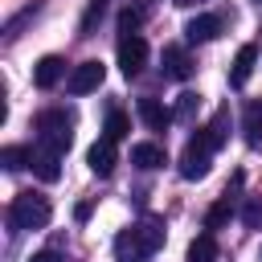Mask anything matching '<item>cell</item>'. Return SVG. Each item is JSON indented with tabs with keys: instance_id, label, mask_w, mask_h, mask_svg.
Returning a JSON list of instances; mask_svg holds the SVG:
<instances>
[{
	"instance_id": "obj_8",
	"label": "cell",
	"mask_w": 262,
	"mask_h": 262,
	"mask_svg": "<svg viewBox=\"0 0 262 262\" xmlns=\"http://www.w3.org/2000/svg\"><path fill=\"white\" fill-rule=\"evenodd\" d=\"M221 33V16H213V12H201V16H192L188 25H184V37L192 41V45H205V41H213Z\"/></svg>"
},
{
	"instance_id": "obj_14",
	"label": "cell",
	"mask_w": 262,
	"mask_h": 262,
	"mask_svg": "<svg viewBox=\"0 0 262 262\" xmlns=\"http://www.w3.org/2000/svg\"><path fill=\"white\" fill-rule=\"evenodd\" d=\"M131 229L139 233V242H143V250H147V254H156V250L164 246V221H160V217H143V221H139V225H131Z\"/></svg>"
},
{
	"instance_id": "obj_24",
	"label": "cell",
	"mask_w": 262,
	"mask_h": 262,
	"mask_svg": "<svg viewBox=\"0 0 262 262\" xmlns=\"http://www.w3.org/2000/svg\"><path fill=\"white\" fill-rule=\"evenodd\" d=\"M102 12H106V0H90V8H86V16H82L78 33H82V37H90V33H94V25L102 20Z\"/></svg>"
},
{
	"instance_id": "obj_4",
	"label": "cell",
	"mask_w": 262,
	"mask_h": 262,
	"mask_svg": "<svg viewBox=\"0 0 262 262\" xmlns=\"http://www.w3.org/2000/svg\"><path fill=\"white\" fill-rule=\"evenodd\" d=\"M143 66H147V41H143L139 33H123V37H119V70H123L127 78H135Z\"/></svg>"
},
{
	"instance_id": "obj_10",
	"label": "cell",
	"mask_w": 262,
	"mask_h": 262,
	"mask_svg": "<svg viewBox=\"0 0 262 262\" xmlns=\"http://www.w3.org/2000/svg\"><path fill=\"white\" fill-rule=\"evenodd\" d=\"M61 78H66V61H61L57 53L41 57V61H37V70H33V82H37L41 90H53V86H57Z\"/></svg>"
},
{
	"instance_id": "obj_6",
	"label": "cell",
	"mask_w": 262,
	"mask_h": 262,
	"mask_svg": "<svg viewBox=\"0 0 262 262\" xmlns=\"http://www.w3.org/2000/svg\"><path fill=\"white\" fill-rule=\"evenodd\" d=\"M29 168H33L45 184H53V180L61 176V151H53L49 143L37 139V147H29Z\"/></svg>"
},
{
	"instance_id": "obj_13",
	"label": "cell",
	"mask_w": 262,
	"mask_h": 262,
	"mask_svg": "<svg viewBox=\"0 0 262 262\" xmlns=\"http://www.w3.org/2000/svg\"><path fill=\"white\" fill-rule=\"evenodd\" d=\"M254 61H258V45H242L237 57H233V70H229V82L233 86H246L250 74H254Z\"/></svg>"
},
{
	"instance_id": "obj_26",
	"label": "cell",
	"mask_w": 262,
	"mask_h": 262,
	"mask_svg": "<svg viewBox=\"0 0 262 262\" xmlns=\"http://www.w3.org/2000/svg\"><path fill=\"white\" fill-rule=\"evenodd\" d=\"M242 221H246L250 229H258V225H262V196H250V201H246V209H242Z\"/></svg>"
},
{
	"instance_id": "obj_1",
	"label": "cell",
	"mask_w": 262,
	"mask_h": 262,
	"mask_svg": "<svg viewBox=\"0 0 262 262\" xmlns=\"http://www.w3.org/2000/svg\"><path fill=\"white\" fill-rule=\"evenodd\" d=\"M49 217H53V209H49V201H45L41 192H20V196H12V205H8L12 229H45Z\"/></svg>"
},
{
	"instance_id": "obj_27",
	"label": "cell",
	"mask_w": 262,
	"mask_h": 262,
	"mask_svg": "<svg viewBox=\"0 0 262 262\" xmlns=\"http://www.w3.org/2000/svg\"><path fill=\"white\" fill-rule=\"evenodd\" d=\"M33 262H66V254L61 250H41V254H33Z\"/></svg>"
},
{
	"instance_id": "obj_25",
	"label": "cell",
	"mask_w": 262,
	"mask_h": 262,
	"mask_svg": "<svg viewBox=\"0 0 262 262\" xmlns=\"http://www.w3.org/2000/svg\"><path fill=\"white\" fill-rule=\"evenodd\" d=\"M139 20H143V8H123V12H119V37H123V33H135Z\"/></svg>"
},
{
	"instance_id": "obj_11",
	"label": "cell",
	"mask_w": 262,
	"mask_h": 262,
	"mask_svg": "<svg viewBox=\"0 0 262 262\" xmlns=\"http://www.w3.org/2000/svg\"><path fill=\"white\" fill-rule=\"evenodd\" d=\"M139 119H143L151 131H164V127H168L176 115H172V111H168L160 98H139Z\"/></svg>"
},
{
	"instance_id": "obj_17",
	"label": "cell",
	"mask_w": 262,
	"mask_h": 262,
	"mask_svg": "<svg viewBox=\"0 0 262 262\" xmlns=\"http://www.w3.org/2000/svg\"><path fill=\"white\" fill-rule=\"evenodd\" d=\"M164 160H168V156H164L160 143H135V147H131V164H135V168H160Z\"/></svg>"
},
{
	"instance_id": "obj_2",
	"label": "cell",
	"mask_w": 262,
	"mask_h": 262,
	"mask_svg": "<svg viewBox=\"0 0 262 262\" xmlns=\"http://www.w3.org/2000/svg\"><path fill=\"white\" fill-rule=\"evenodd\" d=\"M37 139L66 156L74 143V115L70 111H41L37 115Z\"/></svg>"
},
{
	"instance_id": "obj_7",
	"label": "cell",
	"mask_w": 262,
	"mask_h": 262,
	"mask_svg": "<svg viewBox=\"0 0 262 262\" xmlns=\"http://www.w3.org/2000/svg\"><path fill=\"white\" fill-rule=\"evenodd\" d=\"M86 164H90V172L94 176H111L115 172V139H98V143H90V151H86Z\"/></svg>"
},
{
	"instance_id": "obj_22",
	"label": "cell",
	"mask_w": 262,
	"mask_h": 262,
	"mask_svg": "<svg viewBox=\"0 0 262 262\" xmlns=\"http://www.w3.org/2000/svg\"><path fill=\"white\" fill-rule=\"evenodd\" d=\"M196 102H201V94H192V90H184V94L176 98V111H172V115H176V123H188V119L196 115Z\"/></svg>"
},
{
	"instance_id": "obj_28",
	"label": "cell",
	"mask_w": 262,
	"mask_h": 262,
	"mask_svg": "<svg viewBox=\"0 0 262 262\" xmlns=\"http://www.w3.org/2000/svg\"><path fill=\"white\" fill-rule=\"evenodd\" d=\"M172 4H180V8H188V4H196V0H172Z\"/></svg>"
},
{
	"instance_id": "obj_16",
	"label": "cell",
	"mask_w": 262,
	"mask_h": 262,
	"mask_svg": "<svg viewBox=\"0 0 262 262\" xmlns=\"http://www.w3.org/2000/svg\"><path fill=\"white\" fill-rule=\"evenodd\" d=\"M242 131H246V143H250V147H262V102H250V106H246Z\"/></svg>"
},
{
	"instance_id": "obj_20",
	"label": "cell",
	"mask_w": 262,
	"mask_h": 262,
	"mask_svg": "<svg viewBox=\"0 0 262 262\" xmlns=\"http://www.w3.org/2000/svg\"><path fill=\"white\" fill-rule=\"evenodd\" d=\"M229 217H233V201H229V192H225V196H221V201L209 209V217H205V229H221Z\"/></svg>"
},
{
	"instance_id": "obj_23",
	"label": "cell",
	"mask_w": 262,
	"mask_h": 262,
	"mask_svg": "<svg viewBox=\"0 0 262 262\" xmlns=\"http://www.w3.org/2000/svg\"><path fill=\"white\" fill-rule=\"evenodd\" d=\"M0 164H4L8 172L29 168V147H4V151H0Z\"/></svg>"
},
{
	"instance_id": "obj_5",
	"label": "cell",
	"mask_w": 262,
	"mask_h": 262,
	"mask_svg": "<svg viewBox=\"0 0 262 262\" xmlns=\"http://www.w3.org/2000/svg\"><path fill=\"white\" fill-rule=\"evenodd\" d=\"M102 78H106V66H102L98 57H90V61L74 66V74H70L66 90H70V94H90V90H98V86H102Z\"/></svg>"
},
{
	"instance_id": "obj_12",
	"label": "cell",
	"mask_w": 262,
	"mask_h": 262,
	"mask_svg": "<svg viewBox=\"0 0 262 262\" xmlns=\"http://www.w3.org/2000/svg\"><path fill=\"white\" fill-rule=\"evenodd\" d=\"M115 258H119V262H143V258H147V250H143V242H139L135 229H123V233L115 237Z\"/></svg>"
},
{
	"instance_id": "obj_21",
	"label": "cell",
	"mask_w": 262,
	"mask_h": 262,
	"mask_svg": "<svg viewBox=\"0 0 262 262\" xmlns=\"http://www.w3.org/2000/svg\"><path fill=\"white\" fill-rule=\"evenodd\" d=\"M127 131H131V119H127L123 111H111V115H106V139L119 143V139H127Z\"/></svg>"
},
{
	"instance_id": "obj_18",
	"label": "cell",
	"mask_w": 262,
	"mask_h": 262,
	"mask_svg": "<svg viewBox=\"0 0 262 262\" xmlns=\"http://www.w3.org/2000/svg\"><path fill=\"white\" fill-rule=\"evenodd\" d=\"M188 262H217V237L213 233H201L188 242Z\"/></svg>"
},
{
	"instance_id": "obj_9",
	"label": "cell",
	"mask_w": 262,
	"mask_h": 262,
	"mask_svg": "<svg viewBox=\"0 0 262 262\" xmlns=\"http://www.w3.org/2000/svg\"><path fill=\"white\" fill-rule=\"evenodd\" d=\"M192 70H196V66H192V57H188L180 45H164V74H168V78L188 82V78H192Z\"/></svg>"
},
{
	"instance_id": "obj_3",
	"label": "cell",
	"mask_w": 262,
	"mask_h": 262,
	"mask_svg": "<svg viewBox=\"0 0 262 262\" xmlns=\"http://www.w3.org/2000/svg\"><path fill=\"white\" fill-rule=\"evenodd\" d=\"M209 156H213V143L196 131V135L188 139L184 156H180V176H184V180H205V176H209Z\"/></svg>"
},
{
	"instance_id": "obj_19",
	"label": "cell",
	"mask_w": 262,
	"mask_h": 262,
	"mask_svg": "<svg viewBox=\"0 0 262 262\" xmlns=\"http://www.w3.org/2000/svg\"><path fill=\"white\" fill-rule=\"evenodd\" d=\"M37 12H41V0L25 4V8H20V12H16V16L8 20V25H4V41H16V37H20V29H25V25H29V20L37 16Z\"/></svg>"
},
{
	"instance_id": "obj_15",
	"label": "cell",
	"mask_w": 262,
	"mask_h": 262,
	"mask_svg": "<svg viewBox=\"0 0 262 262\" xmlns=\"http://www.w3.org/2000/svg\"><path fill=\"white\" fill-rule=\"evenodd\" d=\"M201 135H205V139L213 143V151H217V147L229 139V106H221V111H217V115H213V119L201 127Z\"/></svg>"
},
{
	"instance_id": "obj_29",
	"label": "cell",
	"mask_w": 262,
	"mask_h": 262,
	"mask_svg": "<svg viewBox=\"0 0 262 262\" xmlns=\"http://www.w3.org/2000/svg\"><path fill=\"white\" fill-rule=\"evenodd\" d=\"M258 262H262V250H258Z\"/></svg>"
}]
</instances>
